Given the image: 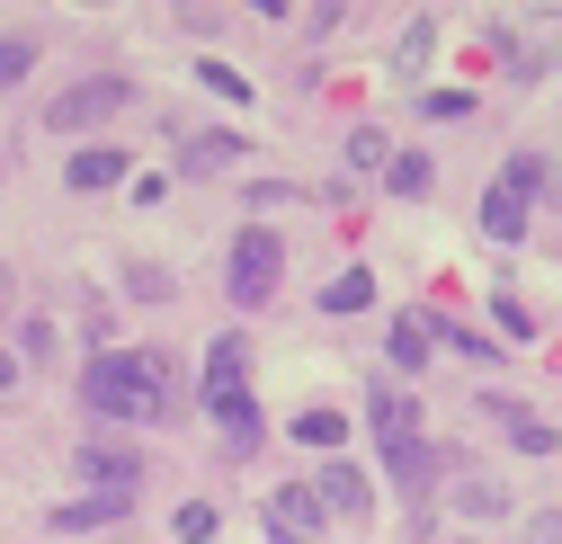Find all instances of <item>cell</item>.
<instances>
[{
	"mask_svg": "<svg viewBox=\"0 0 562 544\" xmlns=\"http://www.w3.org/2000/svg\"><path fill=\"white\" fill-rule=\"evenodd\" d=\"M81 401L90 420H170V366L134 349H99L81 366Z\"/></svg>",
	"mask_w": 562,
	"mask_h": 544,
	"instance_id": "obj_1",
	"label": "cell"
},
{
	"mask_svg": "<svg viewBox=\"0 0 562 544\" xmlns=\"http://www.w3.org/2000/svg\"><path fill=\"white\" fill-rule=\"evenodd\" d=\"M277 277H286V241L250 224V233L233 241V259H224V286H233V304H241V313H250V304H268V295H277Z\"/></svg>",
	"mask_w": 562,
	"mask_h": 544,
	"instance_id": "obj_2",
	"label": "cell"
},
{
	"mask_svg": "<svg viewBox=\"0 0 562 544\" xmlns=\"http://www.w3.org/2000/svg\"><path fill=\"white\" fill-rule=\"evenodd\" d=\"M536 179H544V170H536V161L518 152V161H509L501 179H491V196H482V233L501 241V250H518V241H527V206H536Z\"/></svg>",
	"mask_w": 562,
	"mask_h": 544,
	"instance_id": "obj_3",
	"label": "cell"
},
{
	"mask_svg": "<svg viewBox=\"0 0 562 544\" xmlns=\"http://www.w3.org/2000/svg\"><path fill=\"white\" fill-rule=\"evenodd\" d=\"M196 401H205L215 420L250 401V349H241V330H224L215 349H205V393H196Z\"/></svg>",
	"mask_w": 562,
	"mask_h": 544,
	"instance_id": "obj_4",
	"label": "cell"
},
{
	"mask_svg": "<svg viewBox=\"0 0 562 544\" xmlns=\"http://www.w3.org/2000/svg\"><path fill=\"white\" fill-rule=\"evenodd\" d=\"M116 107H125V81H72V90L45 107V125H54V134H90V125H108Z\"/></svg>",
	"mask_w": 562,
	"mask_h": 544,
	"instance_id": "obj_5",
	"label": "cell"
},
{
	"mask_svg": "<svg viewBox=\"0 0 562 544\" xmlns=\"http://www.w3.org/2000/svg\"><path fill=\"white\" fill-rule=\"evenodd\" d=\"M313 500H322L330 518H367V509H375V483H367L358 464H322V473H313Z\"/></svg>",
	"mask_w": 562,
	"mask_h": 544,
	"instance_id": "obj_6",
	"label": "cell"
},
{
	"mask_svg": "<svg viewBox=\"0 0 562 544\" xmlns=\"http://www.w3.org/2000/svg\"><path fill=\"white\" fill-rule=\"evenodd\" d=\"M81 473H90V491H134V483H144V455L116 446V438H90L81 446Z\"/></svg>",
	"mask_w": 562,
	"mask_h": 544,
	"instance_id": "obj_7",
	"label": "cell"
},
{
	"mask_svg": "<svg viewBox=\"0 0 562 544\" xmlns=\"http://www.w3.org/2000/svg\"><path fill=\"white\" fill-rule=\"evenodd\" d=\"M438 464H447V455H438L429 438H402V446H384V473H393V483H402L411 500H419V491L438 483Z\"/></svg>",
	"mask_w": 562,
	"mask_h": 544,
	"instance_id": "obj_8",
	"label": "cell"
},
{
	"mask_svg": "<svg viewBox=\"0 0 562 544\" xmlns=\"http://www.w3.org/2000/svg\"><path fill=\"white\" fill-rule=\"evenodd\" d=\"M268 526L277 535H322V500H313V483H286L268 500Z\"/></svg>",
	"mask_w": 562,
	"mask_h": 544,
	"instance_id": "obj_9",
	"label": "cell"
},
{
	"mask_svg": "<svg viewBox=\"0 0 562 544\" xmlns=\"http://www.w3.org/2000/svg\"><path fill=\"white\" fill-rule=\"evenodd\" d=\"M134 509V491H90V500H72V509H54V526L63 535H90V526H116Z\"/></svg>",
	"mask_w": 562,
	"mask_h": 544,
	"instance_id": "obj_10",
	"label": "cell"
},
{
	"mask_svg": "<svg viewBox=\"0 0 562 544\" xmlns=\"http://www.w3.org/2000/svg\"><path fill=\"white\" fill-rule=\"evenodd\" d=\"M241 161V134H188L179 144V179H205V170H233Z\"/></svg>",
	"mask_w": 562,
	"mask_h": 544,
	"instance_id": "obj_11",
	"label": "cell"
},
{
	"mask_svg": "<svg viewBox=\"0 0 562 544\" xmlns=\"http://www.w3.org/2000/svg\"><path fill=\"white\" fill-rule=\"evenodd\" d=\"M367 429H375V446H402V438H419L411 393H375V401H367Z\"/></svg>",
	"mask_w": 562,
	"mask_h": 544,
	"instance_id": "obj_12",
	"label": "cell"
},
{
	"mask_svg": "<svg viewBox=\"0 0 562 544\" xmlns=\"http://www.w3.org/2000/svg\"><path fill=\"white\" fill-rule=\"evenodd\" d=\"M63 179L99 196V188H116V179H125V152H116V144H90V152H72V170H63Z\"/></svg>",
	"mask_w": 562,
	"mask_h": 544,
	"instance_id": "obj_13",
	"label": "cell"
},
{
	"mask_svg": "<svg viewBox=\"0 0 562 544\" xmlns=\"http://www.w3.org/2000/svg\"><path fill=\"white\" fill-rule=\"evenodd\" d=\"M375 304V277H367V268H339V277L322 286V313H367Z\"/></svg>",
	"mask_w": 562,
	"mask_h": 544,
	"instance_id": "obj_14",
	"label": "cell"
},
{
	"mask_svg": "<svg viewBox=\"0 0 562 544\" xmlns=\"http://www.w3.org/2000/svg\"><path fill=\"white\" fill-rule=\"evenodd\" d=\"M456 509H464V518H501V509H509V491L491 483V473H464V483H456Z\"/></svg>",
	"mask_w": 562,
	"mask_h": 544,
	"instance_id": "obj_15",
	"label": "cell"
},
{
	"mask_svg": "<svg viewBox=\"0 0 562 544\" xmlns=\"http://www.w3.org/2000/svg\"><path fill=\"white\" fill-rule=\"evenodd\" d=\"M429 179H438L429 152H393V161H384V188H393V196H429Z\"/></svg>",
	"mask_w": 562,
	"mask_h": 544,
	"instance_id": "obj_16",
	"label": "cell"
},
{
	"mask_svg": "<svg viewBox=\"0 0 562 544\" xmlns=\"http://www.w3.org/2000/svg\"><path fill=\"white\" fill-rule=\"evenodd\" d=\"M491 411H501V420H509V438H518L527 455H553V446H562V438H553V420H527V411H518V401H491Z\"/></svg>",
	"mask_w": 562,
	"mask_h": 544,
	"instance_id": "obj_17",
	"label": "cell"
},
{
	"mask_svg": "<svg viewBox=\"0 0 562 544\" xmlns=\"http://www.w3.org/2000/svg\"><path fill=\"white\" fill-rule=\"evenodd\" d=\"M259 438H268V429H259L250 401H241V411H224V446H233V464H241V455H259Z\"/></svg>",
	"mask_w": 562,
	"mask_h": 544,
	"instance_id": "obj_18",
	"label": "cell"
},
{
	"mask_svg": "<svg viewBox=\"0 0 562 544\" xmlns=\"http://www.w3.org/2000/svg\"><path fill=\"white\" fill-rule=\"evenodd\" d=\"M393 366H402V375L429 366V330H419V321H393Z\"/></svg>",
	"mask_w": 562,
	"mask_h": 544,
	"instance_id": "obj_19",
	"label": "cell"
},
{
	"mask_svg": "<svg viewBox=\"0 0 562 544\" xmlns=\"http://www.w3.org/2000/svg\"><path fill=\"white\" fill-rule=\"evenodd\" d=\"M393 152H384V125H358L348 134V170H384Z\"/></svg>",
	"mask_w": 562,
	"mask_h": 544,
	"instance_id": "obj_20",
	"label": "cell"
},
{
	"mask_svg": "<svg viewBox=\"0 0 562 544\" xmlns=\"http://www.w3.org/2000/svg\"><path fill=\"white\" fill-rule=\"evenodd\" d=\"M196 81L215 90V99H233V107H250V81L233 72V63H196Z\"/></svg>",
	"mask_w": 562,
	"mask_h": 544,
	"instance_id": "obj_21",
	"label": "cell"
},
{
	"mask_svg": "<svg viewBox=\"0 0 562 544\" xmlns=\"http://www.w3.org/2000/svg\"><path fill=\"white\" fill-rule=\"evenodd\" d=\"M36 72V36H0V81H27Z\"/></svg>",
	"mask_w": 562,
	"mask_h": 544,
	"instance_id": "obj_22",
	"label": "cell"
},
{
	"mask_svg": "<svg viewBox=\"0 0 562 544\" xmlns=\"http://www.w3.org/2000/svg\"><path fill=\"white\" fill-rule=\"evenodd\" d=\"M170 526H179V544H215V509H205V500H188Z\"/></svg>",
	"mask_w": 562,
	"mask_h": 544,
	"instance_id": "obj_23",
	"label": "cell"
},
{
	"mask_svg": "<svg viewBox=\"0 0 562 544\" xmlns=\"http://www.w3.org/2000/svg\"><path fill=\"white\" fill-rule=\"evenodd\" d=\"M339 429H348L339 411H304V420H295V438H304V446H339Z\"/></svg>",
	"mask_w": 562,
	"mask_h": 544,
	"instance_id": "obj_24",
	"label": "cell"
},
{
	"mask_svg": "<svg viewBox=\"0 0 562 544\" xmlns=\"http://www.w3.org/2000/svg\"><path fill=\"white\" fill-rule=\"evenodd\" d=\"M419 116L447 125V116H473V99H464V90H429V99H419Z\"/></svg>",
	"mask_w": 562,
	"mask_h": 544,
	"instance_id": "obj_25",
	"label": "cell"
},
{
	"mask_svg": "<svg viewBox=\"0 0 562 544\" xmlns=\"http://www.w3.org/2000/svg\"><path fill=\"white\" fill-rule=\"evenodd\" d=\"M429 45H438V27H429V19H411V36H402V63H411V72L429 63Z\"/></svg>",
	"mask_w": 562,
	"mask_h": 544,
	"instance_id": "obj_26",
	"label": "cell"
},
{
	"mask_svg": "<svg viewBox=\"0 0 562 544\" xmlns=\"http://www.w3.org/2000/svg\"><path fill=\"white\" fill-rule=\"evenodd\" d=\"M491 313H501V330H509V339H536V321H527V304H518V295H501Z\"/></svg>",
	"mask_w": 562,
	"mask_h": 544,
	"instance_id": "obj_27",
	"label": "cell"
},
{
	"mask_svg": "<svg viewBox=\"0 0 562 544\" xmlns=\"http://www.w3.org/2000/svg\"><path fill=\"white\" fill-rule=\"evenodd\" d=\"M527 526H536V535H544V544H562V509H536V518H527Z\"/></svg>",
	"mask_w": 562,
	"mask_h": 544,
	"instance_id": "obj_28",
	"label": "cell"
},
{
	"mask_svg": "<svg viewBox=\"0 0 562 544\" xmlns=\"http://www.w3.org/2000/svg\"><path fill=\"white\" fill-rule=\"evenodd\" d=\"M10 384H19V358H10V349H0V393H10Z\"/></svg>",
	"mask_w": 562,
	"mask_h": 544,
	"instance_id": "obj_29",
	"label": "cell"
},
{
	"mask_svg": "<svg viewBox=\"0 0 562 544\" xmlns=\"http://www.w3.org/2000/svg\"><path fill=\"white\" fill-rule=\"evenodd\" d=\"M0 304H10V268H0Z\"/></svg>",
	"mask_w": 562,
	"mask_h": 544,
	"instance_id": "obj_30",
	"label": "cell"
},
{
	"mask_svg": "<svg viewBox=\"0 0 562 544\" xmlns=\"http://www.w3.org/2000/svg\"><path fill=\"white\" fill-rule=\"evenodd\" d=\"M277 544H313V535H277Z\"/></svg>",
	"mask_w": 562,
	"mask_h": 544,
	"instance_id": "obj_31",
	"label": "cell"
},
{
	"mask_svg": "<svg viewBox=\"0 0 562 544\" xmlns=\"http://www.w3.org/2000/svg\"><path fill=\"white\" fill-rule=\"evenodd\" d=\"M456 544H464V535H456Z\"/></svg>",
	"mask_w": 562,
	"mask_h": 544,
	"instance_id": "obj_32",
	"label": "cell"
}]
</instances>
